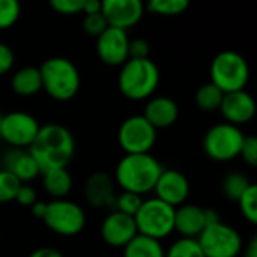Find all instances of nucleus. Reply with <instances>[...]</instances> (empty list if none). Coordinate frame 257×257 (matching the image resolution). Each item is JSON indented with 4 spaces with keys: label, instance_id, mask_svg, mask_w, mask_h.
Wrapping results in <instances>:
<instances>
[{
    "label": "nucleus",
    "instance_id": "f257e3e1",
    "mask_svg": "<svg viewBox=\"0 0 257 257\" xmlns=\"http://www.w3.org/2000/svg\"><path fill=\"white\" fill-rule=\"evenodd\" d=\"M75 139L60 123L41 125L29 152L38 163L41 173L53 169H66L75 155Z\"/></svg>",
    "mask_w": 257,
    "mask_h": 257
},
{
    "label": "nucleus",
    "instance_id": "f03ea898",
    "mask_svg": "<svg viewBox=\"0 0 257 257\" xmlns=\"http://www.w3.org/2000/svg\"><path fill=\"white\" fill-rule=\"evenodd\" d=\"M163 172L161 163L149 154H125L116 164L113 179L122 191L145 196L154 191L158 176Z\"/></svg>",
    "mask_w": 257,
    "mask_h": 257
},
{
    "label": "nucleus",
    "instance_id": "7ed1b4c3",
    "mask_svg": "<svg viewBox=\"0 0 257 257\" xmlns=\"http://www.w3.org/2000/svg\"><path fill=\"white\" fill-rule=\"evenodd\" d=\"M161 74L149 59H128L119 71L117 86L120 93L131 101L149 99L158 89Z\"/></svg>",
    "mask_w": 257,
    "mask_h": 257
},
{
    "label": "nucleus",
    "instance_id": "20e7f679",
    "mask_svg": "<svg viewBox=\"0 0 257 257\" xmlns=\"http://www.w3.org/2000/svg\"><path fill=\"white\" fill-rule=\"evenodd\" d=\"M42 90L56 101L72 99L81 84L78 68L66 57H50L39 66Z\"/></svg>",
    "mask_w": 257,
    "mask_h": 257
},
{
    "label": "nucleus",
    "instance_id": "39448f33",
    "mask_svg": "<svg viewBox=\"0 0 257 257\" xmlns=\"http://www.w3.org/2000/svg\"><path fill=\"white\" fill-rule=\"evenodd\" d=\"M134 221L139 235L163 241L175 232V208L157 197H149L142 202Z\"/></svg>",
    "mask_w": 257,
    "mask_h": 257
},
{
    "label": "nucleus",
    "instance_id": "423d86ee",
    "mask_svg": "<svg viewBox=\"0 0 257 257\" xmlns=\"http://www.w3.org/2000/svg\"><path fill=\"white\" fill-rule=\"evenodd\" d=\"M211 83L223 93L245 89L250 80V66L245 57L233 50L218 53L211 63Z\"/></svg>",
    "mask_w": 257,
    "mask_h": 257
},
{
    "label": "nucleus",
    "instance_id": "0eeeda50",
    "mask_svg": "<svg viewBox=\"0 0 257 257\" xmlns=\"http://www.w3.org/2000/svg\"><path fill=\"white\" fill-rule=\"evenodd\" d=\"M42 221L53 233L72 238L84 230L87 217L78 203L68 199H53L45 206Z\"/></svg>",
    "mask_w": 257,
    "mask_h": 257
},
{
    "label": "nucleus",
    "instance_id": "6e6552de",
    "mask_svg": "<svg viewBox=\"0 0 257 257\" xmlns=\"http://www.w3.org/2000/svg\"><path fill=\"white\" fill-rule=\"evenodd\" d=\"M245 134L239 126L221 122L211 126L203 137V152L212 161L229 163L239 157Z\"/></svg>",
    "mask_w": 257,
    "mask_h": 257
},
{
    "label": "nucleus",
    "instance_id": "1a4fd4ad",
    "mask_svg": "<svg viewBox=\"0 0 257 257\" xmlns=\"http://www.w3.org/2000/svg\"><path fill=\"white\" fill-rule=\"evenodd\" d=\"M197 242L205 257H239L244 250L241 233L221 220L206 226Z\"/></svg>",
    "mask_w": 257,
    "mask_h": 257
},
{
    "label": "nucleus",
    "instance_id": "9d476101",
    "mask_svg": "<svg viewBox=\"0 0 257 257\" xmlns=\"http://www.w3.org/2000/svg\"><path fill=\"white\" fill-rule=\"evenodd\" d=\"M157 133L143 114H134L120 123L117 143L125 154H149L157 143Z\"/></svg>",
    "mask_w": 257,
    "mask_h": 257
},
{
    "label": "nucleus",
    "instance_id": "9b49d317",
    "mask_svg": "<svg viewBox=\"0 0 257 257\" xmlns=\"http://www.w3.org/2000/svg\"><path fill=\"white\" fill-rule=\"evenodd\" d=\"M39 128V122L30 113L11 111L3 114L0 123V140L9 148L29 149Z\"/></svg>",
    "mask_w": 257,
    "mask_h": 257
},
{
    "label": "nucleus",
    "instance_id": "f8f14e48",
    "mask_svg": "<svg viewBox=\"0 0 257 257\" xmlns=\"http://www.w3.org/2000/svg\"><path fill=\"white\" fill-rule=\"evenodd\" d=\"M130 38L126 30L108 26L96 36V54L108 66H122L128 59Z\"/></svg>",
    "mask_w": 257,
    "mask_h": 257
},
{
    "label": "nucleus",
    "instance_id": "ddd939ff",
    "mask_svg": "<svg viewBox=\"0 0 257 257\" xmlns=\"http://www.w3.org/2000/svg\"><path fill=\"white\" fill-rule=\"evenodd\" d=\"M152 193H155V197L161 202L178 208L187 203V199L190 196V181L179 170L163 169Z\"/></svg>",
    "mask_w": 257,
    "mask_h": 257
},
{
    "label": "nucleus",
    "instance_id": "4468645a",
    "mask_svg": "<svg viewBox=\"0 0 257 257\" xmlns=\"http://www.w3.org/2000/svg\"><path fill=\"white\" fill-rule=\"evenodd\" d=\"M145 8L143 0H101V14L108 26L123 30L140 23Z\"/></svg>",
    "mask_w": 257,
    "mask_h": 257
},
{
    "label": "nucleus",
    "instance_id": "2eb2a0df",
    "mask_svg": "<svg viewBox=\"0 0 257 257\" xmlns=\"http://www.w3.org/2000/svg\"><path fill=\"white\" fill-rule=\"evenodd\" d=\"M99 233L108 247L123 248L137 235L134 217L111 209L102 220Z\"/></svg>",
    "mask_w": 257,
    "mask_h": 257
},
{
    "label": "nucleus",
    "instance_id": "dca6fc26",
    "mask_svg": "<svg viewBox=\"0 0 257 257\" xmlns=\"http://www.w3.org/2000/svg\"><path fill=\"white\" fill-rule=\"evenodd\" d=\"M116 196V182L108 172H95L87 178L84 199L93 209H113Z\"/></svg>",
    "mask_w": 257,
    "mask_h": 257
},
{
    "label": "nucleus",
    "instance_id": "f3484780",
    "mask_svg": "<svg viewBox=\"0 0 257 257\" xmlns=\"http://www.w3.org/2000/svg\"><path fill=\"white\" fill-rule=\"evenodd\" d=\"M218 110L227 123L241 126L253 120L256 114V101L245 89L229 92L224 93Z\"/></svg>",
    "mask_w": 257,
    "mask_h": 257
},
{
    "label": "nucleus",
    "instance_id": "a211bd4d",
    "mask_svg": "<svg viewBox=\"0 0 257 257\" xmlns=\"http://www.w3.org/2000/svg\"><path fill=\"white\" fill-rule=\"evenodd\" d=\"M3 169L12 173L21 184H29L41 175V169L29 149L9 148L2 157Z\"/></svg>",
    "mask_w": 257,
    "mask_h": 257
},
{
    "label": "nucleus",
    "instance_id": "6ab92c4d",
    "mask_svg": "<svg viewBox=\"0 0 257 257\" xmlns=\"http://www.w3.org/2000/svg\"><path fill=\"white\" fill-rule=\"evenodd\" d=\"M143 116L158 131L175 125L179 117L178 104L169 96H154L145 105Z\"/></svg>",
    "mask_w": 257,
    "mask_h": 257
},
{
    "label": "nucleus",
    "instance_id": "aec40b11",
    "mask_svg": "<svg viewBox=\"0 0 257 257\" xmlns=\"http://www.w3.org/2000/svg\"><path fill=\"white\" fill-rule=\"evenodd\" d=\"M206 227L205 208L184 203L175 208V232L182 238H196Z\"/></svg>",
    "mask_w": 257,
    "mask_h": 257
},
{
    "label": "nucleus",
    "instance_id": "412c9836",
    "mask_svg": "<svg viewBox=\"0 0 257 257\" xmlns=\"http://www.w3.org/2000/svg\"><path fill=\"white\" fill-rule=\"evenodd\" d=\"M11 87L14 93L20 96H33L42 90V80L39 74V68L24 66L14 72L11 78Z\"/></svg>",
    "mask_w": 257,
    "mask_h": 257
},
{
    "label": "nucleus",
    "instance_id": "4be33fe9",
    "mask_svg": "<svg viewBox=\"0 0 257 257\" xmlns=\"http://www.w3.org/2000/svg\"><path fill=\"white\" fill-rule=\"evenodd\" d=\"M42 185L53 199H66L72 190V176L68 169H53L42 172Z\"/></svg>",
    "mask_w": 257,
    "mask_h": 257
},
{
    "label": "nucleus",
    "instance_id": "5701e85b",
    "mask_svg": "<svg viewBox=\"0 0 257 257\" xmlns=\"http://www.w3.org/2000/svg\"><path fill=\"white\" fill-rule=\"evenodd\" d=\"M122 250H123V257H164L166 254L161 241L139 233Z\"/></svg>",
    "mask_w": 257,
    "mask_h": 257
},
{
    "label": "nucleus",
    "instance_id": "b1692460",
    "mask_svg": "<svg viewBox=\"0 0 257 257\" xmlns=\"http://www.w3.org/2000/svg\"><path fill=\"white\" fill-rule=\"evenodd\" d=\"M223 96L224 93L214 83H206L197 89L194 99H196V105L202 111H215L220 108Z\"/></svg>",
    "mask_w": 257,
    "mask_h": 257
},
{
    "label": "nucleus",
    "instance_id": "393cba45",
    "mask_svg": "<svg viewBox=\"0 0 257 257\" xmlns=\"http://www.w3.org/2000/svg\"><path fill=\"white\" fill-rule=\"evenodd\" d=\"M250 179L241 173V172H230L224 179H223V184H221V190H223V194L232 200V202H236L241 194L250 187Z\"/></svg>",
    "mask_w": 257,
    "mask_h": 257
},
{
    "label": "nucleus",
    "instance_id": "a878e982",
    "mask_svg": "<svg viewBox=\"0 0 257 257\" xmlns=\"http://www.w3.org/2000/svg\"><path fill=\"white\" fill-rule=\"evenodd\" d=\"M191 0H148L146 8L152 14L163 15V17H175L184 14Z\"/></svg>",
    "mask_w": 257,
    "mask_h": 257
},
{
    "label": "nucleus",
    "instance_id": "bb28decb",
    "mask_svg": "<svg viewBox=\"0 0 257 257\" xmlns=\"http://www.w3.org/2000/svg\"><path fill=\"white\" fill-rule=\"evenodd\" d=\"M164 257H205L196 238H182L179 236L170 247L166 250Z\"/></svg>",
    "mask_w": 257,
    "mask_h": 257
},
{
    "label": "nucleus",
    "instance_id": "cd10ccee",
    "mask_svg": "<svg viewBox=\"0 0 257 257\" xmlns=\"http://www.w3.org/2000/svg\"><path fill=\"white\" fill-rule=\"evenodd\" d=\"M241 215L250 223L257 224V185L250 184V187L241 194V197L236 200Z\"/></svg>",
    "mask_w": 257,
    "mask_h": 257
},
{
    "label": "nucleus",
    "instance_id": "c85d7f7f",
    "mask_svg": "<svg viewBox=\"0 0 257 257\" xmlns=\"http://www.w3.org/2000/svg\"><path fill=\"white\" fill-rule=\"evenodd\" d=\"M21 15L20 0H0V30L12 27Z\"/></svg>",
    "mask_w": 257,
    "mask_h": 257
},
{
    "label": "nucleus",
    "instance_id": "c756f323",
    "mask_svg": "<svg viewBox=\"0 0 257 257\" xmlns=\"http://www.w3.org/2000/svg\"><path fill=\"white\" fill-rule=\"evenodd\" d=\"M142 202H143V197L142 196L134 194V193H128V191H120L116 196L113 209L114 211H119L122 214H126V215L134 217L136 212L139 211V208L142 206Z\"/></svg>",
    "mask_w": 257,
    "mask_h": 257
},
{
    "label": "nucleus",
    "instance_id": "7c9ffc66",
    "mask_svg": "<svg viewBox=\"0 0 257 257\" xmlns=\"http://www.w3.org/2000/svg\"><path fill=\"white\" fill-rule=\"evenodd\" d=\"M21 182L5 169L0 170V205L15 200Z\"/></svg>",
    "mask_w": 257,
    "mask_h": 257
},
{
    "label": "nucleus",
    "instance_id": "2f4dec72",
    "mask_svg": "<svg viewBox=\"0 0 257 257\" xmlns=\"http://www.w3.org/2000/svg\"><path fill=\"white\" fill-rule=\"evenodd\" d=\"M108 27V23L107 20L104 18V15L99 12V14H90V15H84V20H83V30L86 35L89 36H99L105 29Z\"/></svg>",
    "mask_w": 257,
    "mask_h": 257
},
{
    "label": "nucleus",
    "instance_id": "473e14b6",
    "mask_svg": "<svg viewBox=\"0 0 257 257\" xmlns=\"http://www.w3.org/2000/svg\"><path fill=\"white\" fill-rule=\"evenodd\" d=\"M86 0H48L51 9L60 15H75L83 11Z\"/></svg>",
    "mask_w": 257,
    "mask_h": 257
},
{
    "label": "nucleus",
    "instance_id": "72a5a7b5",
    "mask_svg": "<svg viewBox=\"0 0 257 257\" xmlns=\"http://www.w3.org/2000/svg\"><path fill=\"white\" fill-rule=\"evenodd\" d=\"M239 157L250 167L257 166V139L256 136H245L239 151Z\"/></svg>",
    "mask_w": 257,
    "mask_h": 257
},
{
    "label": "nucleus",
    "instance_id": "f704fd0d",
    "mask_svg": "<svg viewBox=\"0 0 257 257\" xmlns=\"http://www.w3.org/2000/svg\"><path fill=\"white\" fill-rule=\"evenodd\" d=\"M36 200H38V194H36L35 188L30 187L29 184H21L18 191H17V196H15L14 202H17L20 206L30 208Z\"/></svg>",
    "mask_w": 257,
    "mask_h": 257
},
{
    "label": "nucleus",
    "instance_id": "c9c22d12",
    "mask_svg": "<svg viewBox=\"0 0 257 257\" xmlns=\"http://www.w3.org/2000/svg\"><path fill=\"white\" fill-rule=\"evenodd\" d=\"M149 53H151V47H149L148 41H145L142 38L130 41V47H128L130 59H146V57H149Z\"/></svg>",
    "mask_w": 257,
    "mask_h": 257
},
{
    "label": "nucleus",
    "instance_id": "e433bc0d",
    "mask_svg": "<svg viewBox=\"0 0 257 257\" xmlns=\"http://www.w3.org/2000/svg\"><path fill=\"white\" fill-rule=\"evenodd\" d=\"M14 62H15V56L11 47L0 42V77L8 74L12 69Z\"/></svg>",
    "mask_w": 257,
    "mask_h": 257
},
{
    "label": "nucleus",
    "instance_id": "4c0bfd02",
    "mask_svg": "<svg viewBox=\"0 0 257 257\" xmlns=\"http://www.w3.org/2000/svg\"><path fill=\"white\" fill-rule=\"evenodd\" d=\"M27 257H63V254L51 247H39L36 250H33Z\"/></svg>",
    "mask_w": 257,
    "mask_h": 257
},
{
    "label": "nucleus",
    "instance_id": "58836bf2",
    "mask_svg": "<svg viewBox=\"0 0 257 257\" xmlns=\"http://www.w3.org/2000/svg\"><path fill=\"white\" fill-rule=\"evenodd\" d=\"M84 15H90V14H99L101 12V0H86L83 5V11Z\"/></svg>",
    "mask_w": 257,
    "mask_h": 257
},
{
    "label": "nucleus",
    "instance_id": "ea45409f",
    "mask_svg": "<svg viewBox=\"0 0 257 257\" xmlns=\"http://www.w3.org/2000/svg\"><path fill=\"white\" fill-rule=\"evenodd\" d=\"M45 206H47V203H45V202H39V200H36V202L30 206L32 215H33L35 218H38V220H42V217H44V214H45Z\"/></svg>",
    "mask_w": 257,
    "mask_h": 257
},
{
    "label": "nucleus",
    "instance_id": "a19ab883",
    "mask_svg": "<svg viewBox=\"0 0 257 257\" xmlns=\"http://www.w3.org/2000/svg\"><path fill=\"white\" fill-rule=\"evenodd\" d=\"M244 257H257V238H253L247 248H245V253H244Z\"/></svg>",
    "mask_w": 257,
    "mask_h": 257
},
{
    "label": "nucleus",
    "instance_id": "79ce46f5",
    "mask_svg": "<svg viewBox=\"0 0 257 257\" xmlns=\"http://www.w3.org/2000/svg\"><path fill=\"white\" fill-rule=\"evenodd\" d=\"M2 119H3V114H0V123H2Z\"/></svg>",
    "mask_w": 257,
    "mask_h": 257
},
{
    "label": "nucleus",
    "instance_id": "37998d69",
    "mask_svg": "<svg viewBox=\"0 0 257 257\" xmlns=\"http://www.w3.org/2000/svg\"><path fill=\"white\" fill-rule=\"evenodd\" d=\"M0 151H2V140H0Z\"/></svg>",
    "mask_w": 257,
    "mask_h": 257
}]
</instances>
